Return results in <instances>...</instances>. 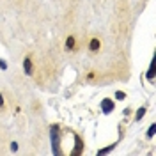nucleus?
<instances>
[{
  "instance_id": "nucleus-2",
  "label": "nucleus",
  "mask_w": 156,
  "mask_h": 156,
  "mask_svg": "<svg viewBox=\"0 0 156 156\" xmlns=\"http://www.w3.org/2000/svg\"><path fill=\"white\" fill-rule=\"evenodd\" d=\"M23 71H25L27 76L34 75V60H32V55H27V57L23 58Z\"/></svg>"
},
{
  "instance_id": "nucleus-6",
  "label": "nucleus",
  "mask_w": 156,
  "mask_h": 156,
  "mask_svg": "<svg viewBox=\"0 0 156 156\" xmlns=\"http://www.w3.org/2000/svg\"><path fill=\"white\" fill-rule=\"evenodd\" d=\"M75 138H76V149H73V151H71V156L82 154V149H83V142H82V138H80L78 135H75Z\"/></svg>"
},
{
  "instance_id": "nucleus-5",
  "label": "nucleus",
  "mask_w": 156,
  "mask_h": 156,
  "mask_svg": "<svg viewBox=\"0 0 156 156\" xmlns=\"http://www.w3.org/2000/svg\"><path fill=\"white\" fill-rule=\"evenodd\" d=\"M66 50L68 51L76 50V37L75 36H68V39H66Z\"/></svg>"
},
{
  "instance_id": "nucleus-13",
  "label": "nucleus",
  "mask_w": 156,
  "mask_h": 156,
  "mask_svg": "<svg viewBox=\"0 0 156 156\" xmlns=\"http://www.w3.org/2000/svg\"><path fill=\"white\" fill-rule=\"evenodd\" d=\"M4 107H5V101H4V96L0 94V108H4Z\"/></svg>"
},
{
  "instance_id": "nucleus-7",
  "label": "nucleus",
  "mask_w": 156,
  "mask_h": 156,
  "mask_svg": "<svg viewBox=\"0 0 156 156\" xmlns=\"http://www.w3.org/2000/svg\"><path fill=\"white\" fill-rule=\"evenodd\" d=\"M147 80L149 82H154V60L151 62V66H149V71H147Z\"/></svg>"
},
{
  "instance_id": "nucleus-10",
  "label": "nucleus",
  "mask_w": 156,
  "mask_h": 156,
  "mask_svg": "<svg viewBox=\"0 0 156 156\" xmlns=\"http://www.w3.org/2000/svg\"><path fill=\"white\" fill-rule=\"evenodd\" d=\"M154 133H156V124H151L149 126V131H147V138H153Z\"/></svg>"
},
{
  "instance_id": "nucleus-8",
  "label": "nucleus",
  "mask_w": 156,
  "mask_h": 156,
  "mask_svg": "<svg viewBox=\"0 0 156 156\" xmlns=\"http://www.w3.org/2000/svg\"><path fill=\"white\" fill-rule=\"evenodd\" d=\"M146 112H147V108L146 107H140L138 110H136V115H135V121H140L142 117L146 115Z\"/></svg>"
},
{
  "instance_id": "nucleus-9",
  "label": "nucleus",
  "mask_w": 156,
  "mask_h": 156,
  "mask_svg": "<svg viewBox=\"0 0 156 156\" xmlns=\"http://www.w3.org/2000/svg\"><path fill=\"white\" fill-rule=\"evenodd\" d=\"M96 76H98V73H96V71H89L87 75H85V80H87V82H92V80H94Z\"/></svg>"
},
{
  "instance_id": "nucleus-4",
  "label": "nucleus",
  "mask_w": 156,
  "mask_h": 156,
  "mask_svg": "<svg viewBox=\"0 0 156 156\" xmlns=\"http://www.w3.org/2000/svg\"><path fill=\"white\" fill-rule=\"evenodd\" d=\"M89 50L92 51V53H98L99 50H101V41L98 37H92L90 41H89Z\"/></svg>"
},
{
  "instance_id": "nucleus-14",
  "label": "nucleus",
  "mask_w": 156,
  "mask_h": 156,
  "mask_svg": "<svg viewBox=\"0 0 156 156\" xmlns=\"http://www.w3.org/2000/svg\"><path fill=\"white\" fill-rule=\"evenodd\" d=\"M11 149H12V151H18V144H16V142H12V144H11Z\"/></svg>"
},
{
  "instance_id": "nucleus-11",
  "label": "nucleus",
  "mask_w": 156,
  "mask_h": 156,
  "mask_svg": "<svg viewBox=\"0 0 156 156\" xmlns=\"http://www.w3.org/2000/svg\"><path fill=\"white\" fill-rule=\"evenodd\" d=\"M126 98V92H122V90H117L115 92V99H124Z\"/></svg>"
},
{
  "instance_id": "nucleus-12",
  "label": "nucleus",
  "mask_w": 156,
  "mask_h": 156,
  "mask_svg": "<svg viewBox=\"0 0 156 156\" xmlns=\"http://www.w3.org/2000/svg\"><path fill=\"white\" fill-rule=\"evenodd\" d=\"M0 68H2V69H7V62H5V60H2V58H0Z\"/></svg>"
},
{
  "instance_id": "nucleus-15",
  "label": "nucleus",
  "mask_w": 156,
  "mask_h": 156,
  "mask_svg": "<svg viewBox=\"0 0 156 156\" xmlns=\"http://www.w3.org/2000/svg\"><path fill=\"white\" fill-rule=\"evenodd\" d=\"M124 115H131V108H126L124 110Z\"/></svg>"
},
{
  "instance_id": "nucleus-1",
  "label": "nucleus",
  "mask_w": 156,
  "mask_h": 156,
  "mask_svg": "<svg viewBox=\"0 0 156 156\" xmlns=\"http://www.w3.org/2000/svg\"><path fill=\"white\" fill-rule=\"evenodd\" d=\"M115 110V101H112L110 98H105L103 101H101V112L105 114V115H108V114H112Z\"/></svg>"
},
{
  "instance_id": "nucleus-3",
  "label": "nucleus",
  "mask_w": 156,
  "mask_h": 156,
  "mask_svg": "<svg viewBox=\"0 0 156 156\" xmlns=\"http://www.w3.org/2000/svg\"><path fill=\"white\" fill-rule=\"evenodd\" d=\"M60 128L57 124H53L51 126V142H53V154H58L60 153V147H58V138H57V131Z\"/></svg>"
}]
</instances>
